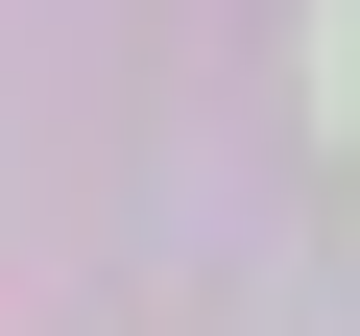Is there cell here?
Listing matches in <instances>:
<instances>
[{
    "label": "cell",
    "mask_w": 360,
    "mask_h": 336,
    "mask_svg": "<svg viewBox=\"0 0 360 336\" xmlns=\"http://www.w3.org/2000/svg\"><path fill=\"white\" fill-rule=\"evenodd\" d=\"M312 120L360 144V0H312Z\"/></svg>",
    "instance_id": "6da1fadb"
}]
</instances>
